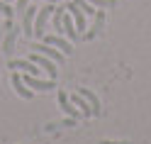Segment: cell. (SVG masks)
I'll use <instances>...</instances> for the list:
<instances>
[{"instance_id": "9c48e42d", "label": "cell", "mask_w": 151, "mask_h": 144, "mask_svg": "<svg viewBox=\"0 0 151 144\" xmlns=\"http://www.w3.org/2000/svg\"><path fill=\"white\" fill-rule=\"evenodd\" d=\"M12 88H15V93L20 95L22 100H32V98H34V93L29 90V85L22 81V76H20V73H12Z\"/></svg>"}, {"instance_id": "7c38bea8", "label": "cell", "mask_w": 151, "mask_h": 144, "mask_svg": "<svg viewBox=\"0 0 151 144\" xmlns=\"http://www.w3.org/2000/svg\"><path fill=\"white\" fill-rule=\"evenodd\" d=\"M17 34H20V30H15V27H10V30L5 32V39H3V54H5V56H10V54L15 51Z\"/></svg>"}, {"instance_id": "8fae6325", "label": "cell", "mask_w": 151, "mask_h": 144, "mask_svg": "<svg viewBox=\"0 0 151 144\" xmlns=\"http://www.w3.org/2000/svg\"><path fill=\"white\" fill-rule=\"evenodd\" d=\"M78 93L86 98L88 103H90V108H93V117H100L102 115V108H100V100H98V95L93 93V90H88V88H78Z\"/></svg>"}, {"instance_id": "ffe728a7", "label": "cell", "mask_w": 151, "mask_h": 144, "mask_svg": "<svg viewBox=\"0 0 151 144\" xmlns=\"http://www.w3.org/2000/svg\"><path fill=\"white\" fill-rule=\"evenodd\" d=\"M5 3H10V0H5Z\"/></svg>"}, {"instance_id": "d6986e66", "label": "cell", "mask_w": 151, "mask_h": 144, "mask_svg": "<svg viewBox=\"0 0 151 144\" xmlns=\"http://www.w3.org/2000/svg\"><path fill=\"white\" fill-rule=\"evenodd\" d=\"M49 3H59V0H49Z\"/></svg>"}, {"instance_id": "ac0fdd59", "label": "cell", "mask_w": 151, "mask_h": 144, "mask_svg": "<svg viewBox=\"0 0 151 144\" xmlns=\"http://www.w3.org/2000/svg\"><path fill=\"white\" fill-rule=\"evenodd\" d=\"M98 144H132V142H112V139H100Z\"/></svg>"}, {"instance_id": "30bf717a", "label": "cell", "mask_w": 151, "mask_h": 144, "mask_svg": "<svg viewBox=\"0 0 151 144\" xmlns=\"http://www.w3.org/2000/svg\"><path fill=\"white\" fill-rule=\"evenodd\" d=\"M66 10L71 12L73 22H76V30H78V34H83V30H86V12H83L76 3H68V5H66Z\"/></svg>"}, {"instance_id": "3957f363", "label": "cell", "mask_w": 151, "mask_h": 144, "mask_svg": "<svg viewBox=\"0 0 151 144\" xmlns=\"http://www.w3.org/2000/svg\"><path fill=\"white\" fill-rule=\"evenodd\" d=\"M102 27H105V10H102V7H98V12H95V25L90 27V32H83V34H81V39H83V42L95 39V37L102 32Z\"/></svg>"}, {"instance_id": "ba28073f", "label": "cell", "mask_w": 151, "mask_h": 144, "mask_svg": "<svg viewBox=\"0 0 151 144\" xmlns=\"http://www.w3.org/2000/svg\"><path fill=\"white\" fill-rule=\"evenodd\" d=\"M7 69H15V71H22V73H32V76H37L42 71V69H37L34 61H22V59H10L7 61Z\"/></svg>"}, {"instance_id": "5bb4252c", "label": "cell", "mask_w": 151, "mask_h": 144, "mask_svg": "<svg viewBox=\"0 0 151 144\" xmlns=\"http://www.w3.org/2000/svg\"><path fill=\"white\" fill-rule=\"evenodd\" d=\"M71 103H73L76 108L81 110V115H83V117H93V108H90V103H88L86 98H83L81 93H76L73 98H71Z\"/></svg>"}, {"instance_id": "9a60e30c", "label": "cell", "mask_w": 151, "mask_h": 144, "mask_svg": "<svg viewBox=\"0 0 151 144\" xmlns=\"http://www.w3.org/2000/svg\"><path fill=\"white\" fill-rule=\"evenodd\" d=\"M88 3L93 7H102V10H105V7H115V0H88Z\"/></svg>"}, {"instance_id": "8992f818", "label": "cell", "mask_w": 151, "mask_h": 144, "mask_svg": "<svg viewBox=\"0 0 151 144\" xmlns=\"http://www.w3.org/2000/svg\"><path fill=\"white\" fill-rule=\"evenodd\" d=\"M59 108H61L66 115H68V117H76V120H81V117H83L81 110L76 108V105L71 103V98L66 95V90H59Z\"/></svg>"}, {"instance_id": "7a4b0ae2", "label": "cell", "mask_w": 151, "mask_h": 144, "mask_svg": "<svg viewBox=\"0 0 151 144\" xmlns=\"http://www.w3.org/2000/svg\"><path fill=\"white\" fill-rule=\"evenodd\" d=\"M29 61H34L37 66H42V71H46L49 73V78H54L56 81V76H59V69H56V61L54 59H49V56H44V54H32L29 56Z\"/></svg>"}, {"instance_id": "52a82bcc", "label": "cell", "mask_w": 151, "mask_h": 144, "mask_svg": "<svg viewBox=\"0 0 151 144\" xmlns=\"http://www.w3.org/2000/svg\"><path fill=\"white\" fill-rule=\"evenodd\" d=\"M34 17H37V7H29L22 12V34L24 37H32L34 34Z\"/></svg>"}, {"instance_id": "6da1fadb", "label": "cell", "mask_w": 151, "mask_h": 144, "mask_svg": "<svg viewBox=\"0 0 151 144\" xmlns=\"http://www.w3.org/2000/svg\"><path fill=\"white\" fill-rule=\"evenodd\" d=\"M54 3H49V5H42L39 7V12H37V17H34V34L32 37H37V39H42V37L46 34V22H49V17L54 15Z\"/></svg>"}, {"instance_id": "e0dca14e", "label": "cell", "mask_w": 151, "mask_h": 144, "mask_svg": "<svg viewBox=\"0 0 151 144\" xmlns=\"http://www.w3.org/2000/svg\"><path fill=\"white\" fill-rule=\"evenodd\" d=\"M27 3H29V0H17V5H15V12H20V15H22V12L27 10Z\"/></svg>"}, {"instance_id": "4fadbf2b", "label": "cell", "mask_w": 151, "mask_h": 144, "mask_svg": "<svg viewBox=\"0 0 151 144\" xmlns=\"http://www.w3.org/2000/svg\"><path fill=\"white\" fill-rule=\"evenodd\" d=\"M63 34L68 37L71 42H78V39H81V34H78V30H76V22H73L71 12H66V15H63Z\"/></svg>"}, {"instance_id": "2e32d148", "label": "cell", "mask_w": 151, "mask_h": 144, "mask_svg": "<svg viewBox=\"0 0 151 144\" xmlns=\"http://www.w3.org/2000/svg\"><path fill=\"white\" fill-rule=\"evenodd\" d=\"M0 12H3V15L7 17V20H12V15H15V10H12V7L5 3V0H0Z\"/></svg>"}, {"instance_id": "5b68a950", "label": "cell", "mask_w": 151, "mask_h": 144, "mask_svg": "<svg viewBox=\"0 0 151 144\" xmlns=\"http://www.w3.org/2000/svg\"><path fill=\"white\" fill-rule=\"evenodd\" d=\"M29 49H34L37 54H44V56H49V59H54L56 64H63V56H66L63 51L54 49V46H51V44H46V42H44V44H32Z\"/></svg>"}, {"instance_id": "277c9868", "label": "cell", "mask_w": 151, "mask_h": 144, "mask_svg": "<svg viewBox=\"0 0 151 144\" xmlns=\"http://www.w3.org/2000/svg\"><path fill=\"white\" fill-rule=\"evenodd\" d=\"M42 42H46V44L56 46V49H59V51H63L66 56H68V54L73 51V46H71V39H63L61 34H44V37H42Z\"/></svg>"}]
</instances>
